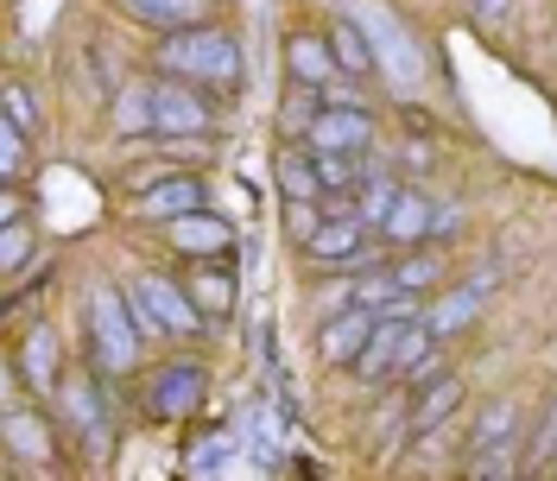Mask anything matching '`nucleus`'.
<instances>
[{
    "label": "nucleus",
    "mask_w": 557,
    "mask_h": 481,
    "mask_svg": "<svg viewBox=\"0 0 557 481\" xmlns=\"http://www.w3.org/2000/svg\"><path fill=\"white\" fill-rule=\"evenodd\" d=\"M159 70L197 83V89H235L242 83V45L203 20V26H184V33L159 38Z\"/></svg>",
    "instance_id": "nucleus-1"
},
{
    "label": "nucleus",
    "mask_w": 557,
    "mask_h": 481,
    "mask_svg": "<svg viewBox=\"0 0 557 481\" xmlns=\"http://www.w3.org/2000/svg\"><path fill=\"white\" fill-rule=\"evenodd\" d=\"M83 317H89V348H96V361H102L108 374H127L139 361V323H134L127 292L96 285V292L83 298Z\"/></svg>",
    "instance_id": "nucleus-2"
},
{
    "label": "nucleus",
    "mask_w": 557,
    "mask_h": 481,
    "mask_svg": "<svg viewBox=\"0 0 557 481\" xmlns=\"http://www.w3.org/2000/svg\"><path fill=\"white\" fill-rule=\"evenodd\" d=\"M209 127H215V108L203 102L197 83H184V76L152 83V134L159 139H203Z\"/></svg>",
    "instance_id": "nucleus-3"
},
{
    "label": "nucleus",
    "mask_w": 557,
    "mask_h": 481,
    "mask_svg": "<svg viewBox=\"0 0 557 481\" xmlns=\"http://www.w3.org/2000/svg\"><path fill=\"white\" fill-rule=\"evenodd\" d=\"M209 399V374L197 368V361H165L159 374L146 380V418H165V424H177V418H197Z\"/></svg>",
    "instance_id": "nucleus-4"
},
{
    "label": "nucleus",
    "mask_w": 557,
    "mask_h": 481,
    "mask_svg": "<svg viewBox=\"0 0 557 481\" xmlns=\"http://www.w3.org/2000/svg\"><path fill=\"white\" fill-rule=\"evenodd\" d=\"M305 139H311V152H355V159H368V146H374V114L361 102H323Z\"/></svg>",
    "instance_id": "nucleus-5"
},
{
    "label": "nucleus",
    "mask_w": 557,
    "mask_h": 481,
    "mask_svg": "<svg viewBox=\"0 0 557 481\" xmlns=\"http://www.w3.org/2000/svg\"><path fill=\"white\" fill-rule=\"evenodd\" d=\"M469 399V386H462V374H437L424 380V386H412V399H406V418H399V431L406 437H437L444 424L456 418V406Z\"/></svg>",
    "instance_id": "nucleus-6"
},
{
    "label": "nucleus",
    "mask_w": 557,
    "mask_h": 481,
    "mask_svg": "<svg viewBox=\"0 0 557 481\" xmlns=\"http://www.w3.org/2000/svg\"><path fill=\"white\" fill-rule=\"evenodd\" d=\"M305 254H311L317 267H368V222H361V209H336L305 240Z\"/></svg>",
    "instance_id": "nucleus-7"
},
{
    "label": "nucleus",
    "mask_w": 557,
    "mask_h": 481,
    "mask_svg": "<svg viewBox=\"0 0 557 481\" xmlns=\"http://www.w3.org/2000/svg\"><path fill=\"white\" fill-rule=\"evenodd\" d=\"M374 323H381V310L343 305L336 317H323V330H317V355H323L330 368H355L361 348H368V336H374Z\"/></svg>",
    "instance_id": "nucleus-8"
},
{
    "label": "nucleus",
    "mask_w": 557,
    "mask_h": 481,
    "mask_svg": "<svg viewBox=\"0 0 557 481\" xmlns=\"http://www.w3.org/2000/svg\"><path fill=\"white\" fill-rule=\"evenodd\" d=\"M487 292H494V273H475V279H462V285H450L444 298H431V305H424V323H431V336H437V343H444V336H462V330L482 317Z\"/></svg>",
    "instance_id": "nucleus-9"
},
{
    "label": "nucleus",
    "mask_w": 557,
    "mask_h": 481,
    "mask_svg": "<svg viewBox=\"0 0 557 481\" xmlns=\"http://www.w3.org/2000/svg\"><path fill=\"white\" fill-rule=\"evenodd\" d=\"M134 285L146 292L152 317H159V323H165L172 336H203L209 323H215V317H209V310L197 305V298H190V285H177V279H134Z\"/></svg>",
    "instance_id": "nucleus-10"
},
{
    "label": "nucleus",
    "mask_w": 557,
    "mask_h": 481,
    "mask_svg": "<svg viewBox=\"0 0 557 481\" xmlns=\"http://www.w3.org/2000/svg\"><path fill=\"white\" fill-rule=\"evenodd\" d=\"M348 13L368 26V38H374V51H381V64L399 76V83H418V51H412V38H406V26H393L374 0H348Z\"/></svg>",
    "instance_id": "nucleus-11"
},
{
    "label": "nucleus",
    "mask_w": 557,
    "mask_h": 481,
    "mask_svg": "<svg viewBox=\"0 0 557 481\" xmlns=\"http://www.w3.org/2000/svg\"><path fill=\"white\" fill-rule=\"evenodd\" d=\"M58 368H64V361H58V336H51L45 323H33V330L20 336V348H13V380L33 386V393H51V386H64Z\"/></svg>",
    "instance_id": "nucleus-12"
},
{
    "label": "nucleus",
    "mask_w": 557,
    "mask_h": 481,
    "mask_svg": "<svg viewBox=\"0 0 557 481\" xmlns=\"http://www.w3.org/2000/svg\"><path fill=\"white\" fill-rule=\"evenodd\" d=\"M165 229H172V247H177V254H190V260H215V254H228V247H235V229H228L222 215H209V209L172 215Z\"/></svg>",
    "instance_id": "nucleus-13"
},
{
    "label": "nucleus",
    "mask_w": 557,
    "mask_h": 481,
    "mask_svg": "<svg viewBox=\"0 0 557 481\" xmlns=\"http://www.w3.org/2000/svg\"><path fill=\"white\" fill-rule=\"evenodd\" d=\"M139 215H152V222H172V215H190V209H203V177L197 172H172L159 177V184H146L139 190Z\"/></svg>",
    "instance_id": "nucleus-14"
},
{
    "label": "nucleus",
    "mask_w": 557,
    "mask_h": 481,
    "mask_svg": "<svg viewBox=\"0 0 557 481\" xmlns=\"http://www.w3.org/2000/svg\"><path fill=\"white\" fill-rule=\"evenodd\" d=\"M0 437H7L13 462H51L58 456V424L38 412H7L0 418Z\"/></svg>",
    "instance_id": "nucleus-15"
},
{
    "label": "nucleus",
    "mask_w": 557,
    "mask_h": 481,
    "mask_svg": "<svg viewBox=\"0 0 557 481\" xmlns=\"http://www.w3.org/2000/svg\"><path fill=\"white\" fill-rule=\"evenodd\" d=\"M406 317H412V310H381L374 336H368L361 361H355V380H393L399 374V330H406Z\"/></svg>",
    "instance_id": "nucleus-16"
},
{
    "label": "nucleus",
    "mask_w": 557,
    "mask_h": 481,
    "mask_svg": "<svg viewBox=\"0 0 557 481\" xmlns=\"http://www.w3.org/2000/svg\"><path fill=\"white\" fill-rule=\"evenodd\" d=\"M330 51H336V64L348 70V83H361V76L381 70V51H374V38H368V26H361L355 13H343V20L330 26Z\"/></svg>",
    "instance_id": "nucleus-17"
},
{
    "label": "nucleus",
    "mask_w": 557,
    "mask_h": 481,
    "mask_svg": "<svg viewBox=\"0 0 557 481\" xmlns=\"http://www.w3.org/2000/svg\"><path fill=\"white\" fill-rule=\"evenodd\" d=\"M431 215H437V209L424 203L418 190H399L393 209L381 215V235L393 240V247H418V240H431Z\"/></svg>",
    "instance_id": "nucleus-18"
},
{
    "label": "nucleus",
    "mask_w": 557,
    "mask_h": 481,
    "mask_svg": "<svg viewBox=\"0 0 557 481\" xmlns=\"http://www.w3.org/2000/svg\"><path fill=\"white\" fill-rule=\"evenodd\" d=\"M285 64H292V76H298V83H317V89H323V83H336V51H330V38H317V33H292L285 38Z\"/></svg>",
    "instance_id": "nucleus-19"
},
{
    "label": "nucleus",
    "mask_w": 557,
    "mask_h": 481,
    "mask_svg": "<svg viewBox=\"0 0 557 481\" xmlns=\"http://www.w3.org/2000/svg\"><path fill=\"white\" fill-rule=\"evenodd\" d=\"M58 399H64V418L89 437V444L102 449V437H108V412H102V393H96V380H64L58 386Z\"/></svg>",
    "instance_id": "nucleus-20"
},
{
    "label": "nucleus",
    "mask_w": 557,
    "mask_h": 481,
    "mask_svg": "<svg viewBox=\"0 0 557 481\" xmlns=\"http://www.w3.org/2000/svg\"><path fill=\"white\" fill-rule=\"evenodd\" d=\"M393 279H399L412 298H424L431 285H444V254H437L431 240H418V247H399V254H393Z\"/></svg>",
    "instance_id": "nucleus-21"
},
{
    "label": "nucleus",
    "mask_w": 557,
    "mask_h": 481,
    "mask_svg": "<svg viewBox=\"0 0 557 481\" xmlns=\"http://www.w3.org/2000/svg\"><path fill=\"white\" fill-rule=\"evenodd\" d=\"M134 20H146L152 33H184V26H203L209 0H121Z\"/></svg>",
    "instance_id": "nucleus-22"
},
{
    "label": "nucleus",
    "mask_w": 557,
    "mask_h": 481,
    "mask_svg": "<svg viewBox=\"0 0 557 481\" xmlns=\"http://www.w3.org/2000/svg\"><path fill=\"white\" fill-rule=\"evenodd\" d=\"M520 437V412L507 406V399H494V406H482V418H475V431H469V456H482V449H500Z\"/></svg>",
    "instance_id": "nucleus-23"
},
{
    "label": "nucleus",
    "mask_w": 557,
    "mask_h": 481,
    "mask_svg": "<svg viewBox=\"0 0 557 481\" xmlns=\"http://www.w3.org/2000/svg\"><path fill=\"white\" fill-rule=\"evenodd\" d=\"M317 108H323V89L292 76V89H285V102H278V127H285V134H311Z\"/></svg>",
    "instance_id": "nucleus-24"
},
{
    "label": "nucleus",
    "mask_w": 557,
    "mask_h": 481,
    "mask_svg": "<svg viewBox=\"0 0 557 481\" xmlns=\"http://www.w3.org/2000/svg\"><path fill=\"white\" fill-rule=\"evenodd\" d=\"M552 456H557V399H545V412H539V424L525 431V449H520V469H552Z\"/></svg>",
    "instance_id": "nucleus-25"
},
{
    "label": "nucleus",
    "mask_w": 557,
    "mask_h": 481,
    "mask_svg": "<svg viewBox=\"0 0 557 481\" xmlns=\"http://www.w3.org/2000/svg\"><path fill=\"white\" fill-rule=\"evenodd\" d=\"M393 197H399V177L381 172V165H361V222L368 229H381V215L393 209Z\"/></svg>",
    "instance_id": "nucleus-26"
},
{
    "label": "nucleus",
    "mask_w": 557,
    "mask_h": 481,
    "mask_svg": "<svg viewBox=\"0 0 557 481\" xmlns=\"http://www.w3.org/2000/svg\"><path fill=\"white\" fill-rule=\"evenodd\" d=\"M190 298H197L209 317H228V310H235V279L222 273V267H197V273H190Z\"/></svg>",
    "instance_id": "nucleus-27"
},
{
    "label": "nucleus",
    "mask_w": 557,
    "mask_h": 481,
    "mask_svg": "<svg viewBox=\"0 0 557 481\" xmlns=\"http://www.w3.org/2000/svg\"><path fill=\"white\" fill-rule=\"evenodd\" d=\"M278 184H285V203L292 197H323V177H317V152L305 159V152H278Z\"/></svg>",
    "instance_id": "nucleus-28"
},
{
    "label": "nucleus",
    "mask_w": 557,
    "mask_h": 481,
    "mask_svg": "<svg viewBox=\"0 0 557 481\" xmlns=\"http://www.w3.org/2000/svg\"><path fill=\"white\" fill-rule=\"evenodd\" d=\"M361 165L355 152H317V177H323V197H343V190H361Z\"/></svg>",
    "instance_id": "nucleus-29"
},
{
    "label": "nucleus",
    "mask_w": 557,
    "mask_h": 481,
    "mask_svg": "<svg viewBox=\"0 0 557 481\" xmlns=\"http://www.w3.org/2000/svg\"><path fill=\"white\" fill-rule=\"evenodd\" d=\"M33 240H38V229L20 215V222H0V273L7 279H20V267L33 260Z\"/></svg>",
    "instance_id": "nucleus-30"
},
{
    "label": "nucleus",
    "mask_w": 557,
    "mask_h": 481,
    "mask_svg": "<svg viewBox=\"0 0 557 481\" xmlns=\"http://www.w3.org/2000/svg\"><path fill=\"white\" fill-rule=\"evenodd\" d=\"M228 449H235V431H209L203 444L184 456V469H190V476H209V469H222V462H228Z\"/></svg>",
    "instance_id": "nucleus-31"
},
{
    "label": "nucleus",
    "mask_w": 557,
    "mask_h": 481,
    "mask_svg": "<svg viewBox=\"0 0 557 481\" xmlns=\"http://www.w3.org/2000/svg\"><path fill=\"white\" fill-rule=\"evenodd\" d=\"M26 139L33 134H20L13 121L0 127V184H20V177H26Z\"/></svg>",
    "instance_id": "nucleus-32"
},
{
    "label": "nucleus",
    "mask_w": 557,
    "mask_h": 481,
    "mask_svg": "<svg viewBox=\"0 0 557 481\" xmlns=\"http://www.w3.org/2000/svg\"><path fill=\"white\" fill-rule=\"evenodd\" d=\"M0 108H7V121H13L20 134H38V108H33V96H26V83H7V89H0Z\"/></svg>",
    "instance_id": "nucleus-33"
},
{
    "label": "nucleus",
    "mask_w": 557,
    "mask_h": 481,
    "mask_svg": "<svg viewBox=\"0 0 557 481\" xmlns=\"http://www.w3.org/2000/svg\"><path fill=\"white\" fill-rule=\"evenodd\" d=\"M121 127H127V134H139V127L152 134V89H146V83L127 89V102H121Z\"/></svg>",
    "instance_id": "nucleus-34"
},
{
    "label": "nucleus",
    "mask_w": 557,
    "mask_h": 481,
    "mask_svg": "<svg viewBox=\"0 0 557 481\" xmlns=\"http://www.w3.org/2000/svg\"><path fill=\"white\" fill-rule=\"evenodd\" d=\"M127 305H134V323H139V336H146V343H152V336H172V330L152 317V305H146V292H139V285H127Z\"/></svg>",
    "instance_id": "nucleus-35"
},
{
    "label": "nucleus",
    "mask_w": 557,
    "mask_h": 481,
    "mask_svg": "<svg viewBox=\"0 0 557 481\" xmlns=\"http://www.w3.org/2000/svg\"><path fill=\"white\" fill-rule=\"evenodd\" d=\"M507 7H513V0H469V13H475L482 26H500V20H507Z\"/></svg>",
    "instance_id": "nucleus-36"
},
{
    "label": "nucleus",
    "mask_w": 557,
    "mask_h": 481,
    "mask_svg": "<svg viewBox=\"0 0 557 481\" xmlns=\"http://www.w3.org/2000/svg\"><path fill=\"white\" fill-rule=\"evenodd\" d=\"M20 215H26V197L7 184V190H0V222H20Z\"/></svg>",
    "instance_id": "nucleus-37"
},
{
    "label": "nucleus",
    "mask_w": 557,
    "mask_h": 481,
    "mask_svg": "<svg viewBox=\"0 0 557 481\" xmlns=\"http://www.w3.org/2000/svg\"><path fill=\"white\" fill-rule=\"evenodd\" d=\"M456 229H462V215H456V209H437V215H431V240L456 235Z\"/></svg>",
    "instance_id": "nucleus-38"
},
{
    "label": "nucleus",
    "mask_w": 557,
    "mask_h": 481,
    "mask_svg": "<svg viewBox=\"0 0 557 481\" xmlns=\"http://www.w3.org/2000/svg\"><path fill=\"white\" fill-rule=\"evenodd\" d=\"M552 476H557V456H552Z\"/></svg>",
    "instance_id": "nucleus-39"
}]
</instances>
